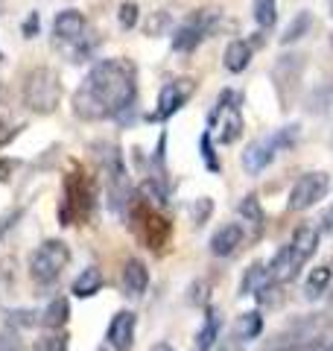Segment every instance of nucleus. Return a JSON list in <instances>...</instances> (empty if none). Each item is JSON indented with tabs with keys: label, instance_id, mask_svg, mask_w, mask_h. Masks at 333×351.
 I'll use <instances>...</instances> for the list:
<instances>
[{
	"label": "nucleus",
	"instance_id": "obj_38",
	"mask_svg": "<svg viewBox=\"0 0 333 351\" xmlns=\"http://www.w3.org/2000/svg\"><path fill=\"white\" fill-rule=\"evenodd\" d=\"M97 351H106V348H97Z\"/></svg>",
	"mask_w": 333,
	"mask_h": 351
},
{
	"label": "nucleus",
	"instance_id": "obj_7",
	"mask_svg": "<svg viewBox=\"0 0 333 351\" xmlns=\"http://www.w3.org/2000/svg\"><path fill=\"white\" fill-rule=\"evenodd\" d=\"M68 263H71V246L64 240H44L29 255V278L38 287H47V284L59 281Z\"/></svg>",
	"mask_w": 333,
	"mask_h": 351
},
{
	"label": "nucleus",
	"instance_id": "obj_10",
	"mask_svg": "<svg viewBox=\"0 0 333 351\" xmlns=\"http://www.w3.org/2000/svg\"><path fill=\"white\" fill-rule=\"evenodd\" d=\"M328 191H330V176L328 173H321V170L319 173H304L301 179L293 184L286 208H290V211H307V208H313V205H319L321 199H325Z\"/></svg>",
	"mask_w": 333,
	"mask_h": 351
},
{
	"label": "nucleus",
	"instance_id": "obj_12",
	"mask_svg": "<svg viewBox=\"0 0 333 351\" xmlns=\"http://www.w3.org/2000/svg\"><path fill=\"white\" fill-rule=\"evenodd\" d=\"M135 331H138V316L132 311H117L114 319L108 322L106 339L114 351H132V346H135Z\"/></svg>",
	"mask_w": 333,
	"mask_h": 351
},
{
	"label": "nucleus",
	"instance_id": "obj_26",
	"mask_svg": "<svg viewBox=\"0 0 333 351\" xmlns=\"http://www.w3.org/2000/svg\"><path fill=\"white\" fill-rule=\"evenodd\" d=\"M254 21L258 27H272L278 21V0H254Z\"/></svg>",
	"mask_w": 333,
	"mask_h": 351
},
{
	"label": "nucleus",
	"instance_id": "obj_27",
	"mask_svg": "<svg viewBox=\"0 0 333 351\" xmlns=\"http://www.w3.org/2000/svg\"><path fill=\"white\" fill-rule=\"evenodd\" d=\"M68 346H71L68 334H64V331H53L47 337H38L36 351H68Z\"/></svg>",
	"mask_w": 333,
	"mask_h": 351
},
{
	"label": "nucleus",
	"instance_id": "obj_35",
	"mask_svg": "<svg viewBox=\"0 0 333 351\" xmlns=\"http://www.w3.org/2000/svg\"><path fill=\"white\" fill-rule=\"evenodd\" d=\"M149 351H173V346H170V343H155Z\"/></svg>",
	"mask_w": 333,
	"mask_h": 351
},
{
	"label": "nucleus",
	"instance_id": "obj_28",
	"mask_svg": "<svg viewBox=\"0 0 333 351\" xmlns=\"http://www.w3.org/2000/svg\"><path fill=\"white\" fill-rule=\"evenodd\" d=\"M117 21H120V27H123V29H135V27H138L140 9H138L135 0H126V3H120V9H117Z\"/></svg>",
	"mask_w": 333,
	"mask_h": 351
},
{
	"label": "nucleus",
	"instance_id": "obj_6",
	"mask_svg": "<svg viewBox=\"0 0 333 351\" xmlns=\"http://www.w3.org/2000/svg\"><path fill=\"white\" fill-rule=\"evenodd\" d=\"M94 205V188L79 170H73L64 176V193L59 202V223L62 226H76L82 219L91 217Z\"/></svg>",
	"mask_w": 333,
	"mask_h": 351
},
{
	"label": "nucleus",
	"instance_id": "obj_39",
	"mask_svg": "<svg viewBox=\"0 0 333 351\" xmlns=\"http://www.w3.org/2000/svg\"><path fill=\"white\" fill-rule=\"evenodd\" d=\"M330 9H333V0H330Z\"/></svg>",
	"mask_w": 333,
	"mask_h": 351
},
{
	"label": "nucleus",
	"instance_id": "obj_25",
	"mask_svg": "<svg viewBox=\"0 0 333 351\" xmlns=\"http://www.w3.org/2000/svg\"><path fill=\"white\" fill-rule=\"evenodd\" d=\"M263 287H266V267L263 263H254V267L246 272L243 284H240V295H249V293L258 295Z\"/></svg>",
	"mask_w": 333,
	"mask_h": 351
},
{
	"label": "nucleus",
	"instance_id": "obj_13",
	"mask_svg": "<svg viewBox=\"0 0 333 351\" xmlns=\"http://www.w3.org/2000/svg\"><path fill=\"white\" fill-rule=\"evenodd\" d=\"M85 27L88 24H85V15L79 9H64V12H59L53 21V36L62 44H76V41H82Z\"/></svg>",
	"mask_w": 333,
	"mask_h": 351
},
{
	"label": "nucleus",
	"instance_id": "obj_30",
	"mask_svg": "<svg viewBox=\"0 0 333 351\" xmlns=\"http://www.w3.org/2000/svg\"><path fill=\"white\" fill-rule=\"evenodd\" d=\"M210 211H214V205H210V199L205 196V199H199L193 205V219H196V223H205V219L210 217Z\"/></svg>",
	"mask_w": 333,
	"mask_h": 351
},
{
	"label": "nucleus",
	"instance_id": "obj_31",
	"mask_svg": "<svg viewBox=\"0 0 333 351\" xmlns=\"http://www.w3.org/2000/svg\"><path fill=\"white\" fill-rule=\"evenodd\" d=\"M18 219H21V211H9V214L0 217V237H3V234L9 232V228H12V226L18 223Z\"/></svg>",
	"mask_w": 333,
	"mask_h": 351
},
{
	"label": "nucleus",
	"instance_id": "obj_23",
	"mask_svg": "<svg viewBox=\"0 0 333 351\" xmlns=\"http://www.w3.org/2000/svg\"><path fill=\"white\" fill-rule=\"evenodd\" d=\"M240 217L246 219L249 226H254V237L263 232V208H260V199L254 193H249L246 199L240 202Z\"/></svg>",
	"mask_w": 333,
	"mask_h": 351
},
{
	"label": "nucleus",
	"instance_id": "obj_32",
	"mask_svg": "<svg viewBox=\"0 0 333 351\" xmlns=\"http://www.w3.org/2000/svg\"><path fill=\"white\" fill-rule=\"evenodd\" d=\"M0 351H27L15 337H0Z\"/></svg>",
	"mask_w": 333,
	"mask_h": 351
},
{
	"label": "nucleus",
	"instance_id": "obj_15",
	"mask_svg": "<svg viewBox=\"0 0 333 351\" xmlns=\"http://www.w3.org/2000/svg\"><path fill=\"white\" fill-rule=\"evenodd\" d=\"M149 287V269L147 263H143L140 258H129L123 263V293L126 295H143Z\"/></svg>",
	"mask_w": 333,
	"mask_h": 351
},
{
	"label": "nucleus",
	"instance_id": "obj_33",
	"mask_svg": "<svg viewBox=\"0 0 333 351\" xmlns=\"http://www.w3.org/2000/svg\"><path fill=\"white\" fill-rule=\"evenodd\" d=\"M319 232H325L333 237V208H328L325 214H321V226H319Z\"/></svg>",
	"mask_w": 333,
	"mask_h": 351
},
{
	"label": "nucleus",
	"instance_id": "obj_34",
	"mask_svg": "<svg viewBox=\"0 0 333 351\" xmlns=\"http://www.w3.org/2000/svg\"><path fill=\"white\" fill-rule=\"evenodd\" d=\"M38 27H41V24H38V15L32 12V15L27 18V24H24V36H27V38H32V36H36V29H38Z\"/></svg>",
	"mask_w": 333,
	"mask_h": 351
},
{
	"label": "nucleus",
	"instance_id": "obj_22",
	"mask_svg": "<svg viewBox=\"0 0 333 351\" xmlns=\"http://www.w3.org/2000/svg\"><path fill=\"white\" fill-rule=\"evenodd\" d=\"M260 331H263V316H260L258 311L243 313L240 319H237V328H234L237 339H243V343H251V339H258Z\"/></svg>",
	"mask_w": 333,
	"mask_h": 351
},
{
	"label": "nucleus",
	"instance_id": "obj_1",
	"mask_svg": "<svg viewBox=\"0 0 333 351\" xmlns=\"http://www.w3.org/2000/svg\"><path fill=\"white\" fill-rule=\"evenodd\" d=\"M138 100L135 68L126 59H103L97 62L82 85L73 94V114L88 123L108 117H123Z\"/></svg>",
	"mask_w": 333,
	"mask_h": 351
},
{
	"label": "nucleus",
	"instance_id": "obj_37",
	"mask_svg": "<svg viewBox=\"0 0 333 351\" xmlns=\"http://www.w3.org/2000/svg\"><path fill=\"white\" fill-rule=\"evenodd\" d=\"M319 351H333V343H330V346H328V348H319Z\"/></svg>",
	"mask_w": 333,
	"mask_h": 351
},
{
	"label": "nucleus",
	"instance_id": "obj_24",
	"mask_svg": "<svg viewBox=\"0 0 333 351\" xmlns=\"http://www.w3.org/2000/svg\"><path fill=\"white\" fill-rule=\"evenodd\" d=\"M310 24H313V15H310V12H298V15L290 21V27L284 29L281 44H293V41H298V38H304V32L310 29Z\"/></svg>",
	"mask_w": 333,
	"mask_h": 351
},
{
	"label": "nucleus",
	"instance_id": "obj_21",
	"mask_svg": "<svg viewBox=\"0 0 333 351\" xmlns=\"http://www.w3.org/2000/svg\"><path fill=\"white\" fill-rule=\"evenodd\" d=\"M330 281H333V269H330V267H316V269L307 276V281H304L307 299H321V295L328 293Z\"/></svg>",
	"mask_w": 333,
	"mask_h": 351
},
{
	"label": "nucleus",
	"instance_id": "obj_14",
	"mask_svg": "<svg viewBox=\"0 0 333 351\" xmlns=\"http://www.w3.org/2000/svg\"><path fill=\"white\" fill-rule=\"evenodd\" d=\"M243 237H246L243 226H237V223L222 226L219 232L210 237V252H214L217 258H231V255H234V252L243 246Z\"/></svg>",
	"mask_w": 333,
	"mask_h": 351
},
{
	"label": "nucleus",
	"instance_id": "obj_4",
	"mask_svg": "<svg viewBox=\"0 0 333 351\" xmlns=\"http://www.w3.org/2000/svg\"><path fill=\"white\" fill-rule=\"evenodd\" d=\"M62 103V76L53 68L29 71L24 82V106L36 114H53Z\"/></svg>",
	"mask_w": 333,
	"mask_h": 351
},
{
	"label": "nucleus",
	"instance_id": "obj_11",
	"mask_svg": "<svg viewBox=\"0 0 333 351\" xmlns=\"http://www.w3.org/2000/svg\"><path fill=\"white\" fill-rule=\"evenodd\" d=\"M196 91V82L193 80H173L161 88V97H158V108H155L152 120H170L179 108L190 100V94Z\"/></svg>",
	"mask_w": 333,
	"mask_h": 351
},
{
	"label": "nucleus",
	"instance_id": "obj_5",
	"mask_svg": "<svg viewBox=\"0 0 333 351\" xmlns=\"http://www.w3.org/2000/svg\"><path fill=\"white\" fill-rule=\"evenodd\" d=\"M298 132H301V126H298V123H290V126L275 129L272 135H266V138H260V141H254V144H251L246 152H243V167H246L251 176L263 173V170L278 158V152H284V149L295 147Z\"/></svg>",
	"mask_w": 333,
	"mask_h": 351
},
{
	"label": "nucleus",
	"instance_id": "obj_18",
	"mask_svg": "<svg viewBox=\"0 0 333 351\" xmlns=\"http://www.w3.org/2000/svg\"><path fill=\"white\" fill-rule=\"evenodd\" d=\"M249 62H251V47H249V41H231L228 47H225V56H222V64H225V71L228 73H243L249 68Z\"/></svg>",
	"mask_w": 333,
	"mask_h": 351
},
{
	"label": "nucleus",
	"instance_id": "obj_8",
	"mask_svg": "<svg viewBox=\"0 0 333 351\" xmlns=\"http://www.w3.org/2000/svg\"><path fill=\"white\" fill-rule=\"evenodd\" d=\"M99 167L106 176V191H108V205L120 211L132 199V184H129V170L123 164V156L117 152V147H103L99 152Z\"/></svg>",
	"mask_w": 333,
	"mask_h": 351
},
{
	"label": "nucleus",
	"instance_id": "obj_29",
	"mask_svg": "<svg viewBox=\"0 0 333 351\" xmlns=\"http://www.w3.org/2000/svg\"><path fill=\"white\" fill-rule=\"evenodd\" d=\"M199 149H202V158H205V164H208V170H210V173H217V170H219V164H217V156H214V132H210V129L202 132Z\"/></svg>",
	"mask_w": 333,
	"mask_h": 351
},
{
	"label": "nucleus",
	"instance_id": "obj_20",
	"mask_svg": "<svg viewBox=\"0 0 333 351\" xmlns=\"http://www.w3.org/2000/svg\"><path fill=\"white\" fill-rule=\"evenodd\" d=\"M217 112H225V117H222V132H219V144H234V141L243 135V117H240V108H219Z\"/></svg>",
	"mask_w": 333,
	"mask_h": 351
},
{
	"label": "nucleus",
	"instance_id": "obj_3",
	"mask_svg": "<svg viewBox=\"0 0 333 351\" xmlns=\"http://www.w3.org/2000/svg\"><path fill=\"white\" fill-rule=\"evenodd\" d=\"M129 214H132V226H135L138 237L143 240V246L152 252H161L166 246V240H170V223H166V217L158 211V205L143 199L140 193H132Z\"/></svg>",
	"mask_w": 333,
	"mask_h": 351
},
{
	"label": "nucleus",
	"instance_id": "obj_19",
	"mask_svg": "<svg viewBox=\"0 0 333 351\" xmlns=\"http://www.w3.org/2000/svg\"><path fill=\"white\" fill-rule=\"evenodd\" d=\"M219 331H222V319H219V313L214 311V307H210L202 328L196 331V351H210L214 348L217 339H219Z\"/></svg>",
	"mask_w": 333,
	"mask_h": 351
},
{
	"label": "nucleus",
	"instance_id": "obj_36",
	"mask_svg": "<svg viewBox=\"0 0 333 351\" xmlns=\"http://www.w3.org/2000/svg\"><path fill=\"white\" fill-rule=\"evenodd\" d=\"M278 351H304V348H278Z\"/></svg>",
	"mask_w": 333,
	"mask_h": 351
},
{
	"label": "nucleus",
	"instance_id": "obj_9",
	"mask_svg": "<svg viewBox=\"0 0 333 351\" xmlns=\"http://www.w3.org/2000/svg\"><path fill=\"white\" fill-rule=\"evenodd\" d=\"M214 24H217V12H214V9H196V12L190 18H184L179 24V29L173 32V50L175 53L196 50L199 44L210 36Z\"/></svg>",
	"mask_w": 333,
	"mask_h": 351
},
{
	"label": "nucleus",
	"instance_id": "obj_17",
	"mask_svg": "<svg viewBox=\"0 0 333 351\" xmlns=\"http://www.w3.org/2000/svg\"><path fill=\"white\" fill-rule=\"evenodd\" d=\"M99 290H103V272H99L97 267L82 269L71 284V293L76 295V299H91V295H97Z\"/></svg>",
	"mask_w": 333,
	"mask_h": 351
},
{
	"label": "nucleus",
	"instance_id": "obj_2",
	"mask_svg": "<svg viewBox=\"0 0 333 351\" xmlns=\"http://www.w3.org/2000/svg\"><path fill=\"white\" fill-rule=\"evenodd\" d=\"M319 249V228L313 226H301L293 234V240L286 246L278 249V255L266 263V287H278V284L293 281L301 267L316 255Z\"/></svg>",
	"mask_w": 333,
	"mask_h": 351
},
{
	"label": "nucleus",
	"instance_id": "obj_16",
	"mask_svg": "<svg viewBox=\"0 0 333 351\" xmlns=\"http://www.w3.org/2000/svg\"><path fill=\"white\" fill-rule=\"evenodd\" d=\"M68 319H71V302L64 299V295H56L41 313V325L50 328V331H62V328L68 325Z\"/></svg>",
	"mask_w": 333,
	"mask_h": 351
}]
</instances>
